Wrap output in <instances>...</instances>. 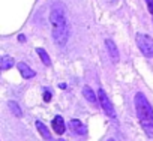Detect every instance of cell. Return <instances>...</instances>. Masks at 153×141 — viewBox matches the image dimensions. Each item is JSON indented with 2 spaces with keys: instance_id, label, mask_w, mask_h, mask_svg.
I'll return each mask as SVG.
<instances>
[{
  "instance_id": "d6986e66",
  "label": "cell",
  "mask_w": 153,
  "mask_h": 141,
  "mask_svg": "<svg viewBox=\"0 0 153 141\" xmlns=\"http://www.w3.org/2000/svg\"><path fill=\"white\" fill-rule=\"evenodd\" d=\"M57 141H65V140H62V138H60V140H57Z\"/></svg>"
},
{
  "instance_id": "9a60e30c",
  "label": "cell",
  "mask_w": 153,
  "mask_h": 141,
  "mask_svg": "<svg viewBox=\"0 0 153 141\" xmlns=\"http://www.w3.org/2000/svg\"><path fill=\"white\" fill-rule=\"evenodd\" d=\"M146 5L149 8V12L153 15V0H146Z\"/></svg>"
},
{
  "instance_id": "4fadbf2b",
  "label": "cell",
  "mask_w": 153,
  "mask_h": 141,
  "mask_svg": "<svg viewBox=\"0 0 153 141\" xmlns=\"http://www.w3.org/2000/svg\"><path fill=\"white\" fill-rule=\"evenodd\" d=\"M8 105H9V108H11V111H12V114H14L15 117H21V116H23V111H21L20 105H18L15 101H11Z\"/></svg>"
},
{
  "instance_id": "ac0fdd59",
  "label": "cell",
  "mask_w": 153,
  "mask_h": 141,
  "mask_svg": "<svg viewBox=\"0 0 153 141\" xmlns=\"http://www.w3.org/2000/svg\"><path fill=\"white\" fill-rule=\"evenodd\" d=\"M107 141H114V140H113V138H108V140H107Z\"/></svg>"
},
{
  "instance_id": "8fae6325",
  "label": "cell",
  "mask_w": 153,
  "mask_h": 141,
  "mask_svg": "<svg viewBox=\"0 0 153 141\" xmlns=\"http://www.w3.org/2000/svg\"><path fill=\"white\" fill-rule=\"evenodd\" d=\"M36 54L39 56V59L42 60V63H44L45 66H50V65H51V59H50L48 53H47L44 48H36Z\"/></svg>"
},
{
  "instance_id": "2e32d148",
  "label": "cell",
  "mask_w": 153,
  "mask_h": 141,
  "mask_svg": "<svg viewBox=\"0 0 153 141\" xmlns=\"http://www.w3.org/2000/svg\"><path fill=\"white\" fill-rule=\"evenodd\" d=\"M18 41H20V42H26V36H24V35H20V36H18Z\"/></svg>"
},
{
  "instance_id": "7c38bea8",
  "label": "cell",
  "mask_w": 153,
  "mask_h": 141,
  "mask_svg": "<svg viewBox=\"0 0 153 141\" xmlns=\"http://www.w3.org/2000/svg\"><path fill=\"white\" fill-rule=\"evenodd\" d=\"M15 65V62H14V59L11 57V56H3L2 57V62H0V66H2V69L3 70H8L9 68H12Z\"/></svg>"
},
{
  "instance_id": "3957f363",
  "label": "cell",
  "mask_w": 153,
  "mask_h": 141,
  "mask_svg": "<svg viewBox=\"0 0 153 141\" xmlns=\"http://www.w3.org/2000/svg\"><path fill=\"white\" fill-rule=\"evenodd\" d=\"M135 42H137V47L144 57H147V59L153 57V38H150L146 33H137Z\"/></svg>"
},
{
  "instance_id": "52a82bcc",
  "label": "cell",
  "mask_w": 153,
  "mask_h": 141,
  "mask_svg": "<svg viewBox=\"0 0 153 141\" xmlns=\"http://www.w3.org/2000/svg\"><path fill=\"white\" fill-rule=\"evenodd\" d=\"M83 96L87 99V102H89L90 105H93V107L101 105V104H99V99H96V93H95L89 86H84V87H83Z\"/></svg>"
},
{
  "instance_id": "30bf717a",
  "label": "cell",
  "mask_w": 153,
  "mask_h": 141,
  "mask_svg": "<svg viewBox=\"0 0 153 141\" xmlns=\"http://www.w3.org/2000/svg\"><path fill=\"white\" fill-rule=\"evenodd\" d=\"M36 129L39 131V134L42 135V138L45 140V141H51V134H50V131H48V128L42 123V122H36Z\"/></svg>"
},
{
  "instance_id": "5bb4252c",
  "label": "cell",
  "mask_w": 153,
  "mask_h": 141,
  "mask_svg": "<svg viewBox=\"0 0 153 141\" xmlns=\"http://www.w3.org/2000/svg\"><path fill=\"white\" fill-rule=\"evenodd\" d=\"M51 96H53V95H51V92H50L48 89H45V92H44V101H45V102H50Z\"/></svg>"
},
{
  "instance_id": "ba28073f",
  "label": "cell",
  "mask_w": 153,
  "mask_h": 141,
  "mask_svg": "<svg viewBox=\"0 0 153 141\" xmlns=\"http://www.w3.org/2000/svg\"><path fill=\"white\" fill-rule=\"evenodd\" d=\"M105 47H107V50H108V54H110L111 60H113L114 63H117V62H119V48H117V45H116L111 39H107V41H105Z\"/></svg>"
},
{
  "instance_id": "6da1fadb",
  "label": "cell",
  "mask_w": 153,
  "mask_h": 141,
  "mask_svg": "<svg viewBox=\"0 0 153 141\" xmlns=\"http://www.w3.org/2000/svg\"><path fill=\"white\" fill-rule=\"evenodd\" d=\"M50 23H51V33H53L56 44L63 47L69 38V23H68L66 12L62 5H56L51 9Z\"/></svg>"
},
{
  "instance_id": "e0dca14e",
  "label": "cell",
  "mask_w": 153,
  "mask_h": 141,
  "mask_svg": "<svg viewBox=\"0 0 153 141\" xmlns=\"http://www.w3.org/2000/svg\"><path fill=\"white\" fill-rule=\"evenodd\" d=\"M105 2H107V3H116L117 0H105Z\"/></svg>"
},
{
  "instance_id": "9c48e42d",
  "label": "cell",
  "mask_w": 153,
  "mask_h": 141,
  "mask_svg": "<svg viewBox=\"0 0 153 141\" xmlns=\"http://www.w3.org/2000/svg\"><path fill=\"white\" fill-rule=\"evenodd\" d=\"M51 126H53V131H54L57 135H62V134L66 131L65 120H63V117H60V116H56V117L53 119V123H51Z\"/></svg>"
},
{
  "instance_id": "277c9868",
  "label": "cell",
  "mask_w": 153,
  "mask_h": 141,
  "mask_svg": "<svg viewBox=\"0 0 153 141\" xmlns=\"http://www.w3.org/2000/svg\"><path fill=\"white\" fill-rule=\"evenodd\" d=\"M98 96H99V104H101L102 110L105 111V114H107L108 117H111V119H116L114 107H113V104L110 102V99H108L105 90H104V89H99V90H98Z\"/></svg>"
},
{
  "instance_id": "7a4b0ae2",
  "label": "cell",
  "mask_w": 153,
  "mask_h": 141,
  "mask_svg": "<svg viewBox=\"0 0 153 141\" xmlns=\"http://www.w3.org/2000/svg\"><path fill=\"white\" fill-rule=\"evenodd\" d=\"M134 102H135V110H137L138 120H140L144 132L150 138H153V108H152L150 102L147 101V98L141 92H138L135 95Z\"/></svg>"
},
{
  "instance_id": "5b68a950",
  "label": "cell",
  "mask_w": 153,
  "mask_h": 141,
  "mask_svg": "<svg viewBox=\"0 0 153 141\" xmlns=\"http://www.w3.org/2000/svg\"><path fill=\"white\" fill-rule=\"evenodd\" d=\"M17 68H18L20 74H21V77H23L24 80H30V78H33V77L36 75L35 70H33L29 65H26L24 62H20V63L17 65Z\"/></svg>"
},
{
  "instance_id": "8992f818",
  "label": "cell",
  "mask_w": 153,
  "mask_h": 141,
  "mask_svg": "<svg viewBox=\"0 0 153 141\" xmlns=\"http://www.w3.org/2000/svg\"><path fill=\"white\" fill-rule=\"evenodd\" d=\"M69 128H71L72 132L78 134V135H86V134H87V128H86L78 119H71V122H69Z\"/></svg>"
}]
</instances>
